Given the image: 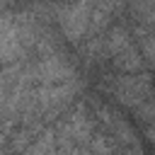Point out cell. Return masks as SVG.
<instances>
[{"label": "cell", "mask_w": 155, "mask_h": 155, "mask_svg": "<svg viewBox=\"0 0 155 155\" xmlns=\"http://www.w3.org/2000/svg\"><path fill=\"white\" fill-rule=\"evenodd\" d=\"M36 39V27L29 12L0 15V65L19 58L24 46Z\"/></svg>", "instance_id": "cell-1"}, {"label": "cell", "mask_w": 155, "mask_h": 155, "mask_svg": "<svg viewBox=\"0 0 155 155\" xmlns=\"http://www.w3.org/2000/svg\"><path fill=\"white\" fill-rule=\"evenodd\" d=\"M107 92L124 107L136 109L155 92V78L150 73H124L107 82Z\"/></svg>", "instance_id": "cell-2"}, {"label": "cell", "mask_w": 155, "mask_h": 155, "mask_svg": "<svg viewBox=\"0 0 155 155\" xmlns=\"http://www.w3.org/2000/svg\"><path fill=\"white\" fill-rule=\"evenodd\" d=\"M92 136H94V121L85 107H78V111H73L56 128L58 148H85Z\"/></svg>", "instance_id": "cell-3"}, {"label": "cell", "mask_w": 155, "mask_h": 155, "mask_svg": "<svg viewBox=\"0 0 155 155\" xmlns=\"http://www.w3.org/2000/svg\"><path fill=\"white\" fill-rule=\"evenodd\" d=\"M90 15H92V0H70L58 10V27L63 36L73 44L82 41L90 31Z\"/></svg>", "instance_id": "cell-4"}, {"label": "cell", "mask_w": 155, "mask_h": 155, "mask_svg": "<svg viewBox=\"0 0 155 155\" xmlns=\"http://www.w3.org/2000/svg\"><path fill=\"white\" fill-rule=\"evenodd\" d=\"M31 75L36 85H58V82H68L75 80V68L58 53L44 56L39 63L31 65Z\"/></svg>", "instance_id": "cell-5"}, {"label": "cell", "mask_w": 155, "mask_h": 155, "mask_svg": "<svg viewBox=\"0 0 155 155\" xmlns=\"http://www.w3.org/2000/svg\"><path fill=\"white\" fill-rule=\"evenodd\" d=\"M111 65L119 73H140L143 65H145V61H143V56H140V51H138V46L133 41L131 46H126L124 51H119L116 56H111Z\"/></svg>", "instance_id": "cell-6"}, {"label": "cell", "mask_w": 155, "mask_h": 155, "mask_svg": "<svg viewBox=\"0 0 155 155\" xmlns=\"http://www.w3.org/2000/svg\"><path fill=\"white\" fill-rule=\"evenodd\" d=\"M90 155H114L116 153V140L107 133V136H99V133H94L92 138H90Z\"/></svg>", "instance_id": "cell-7"}, {"label": "cell", "mask_w": 155, "mask_h": 155, "mask_svg": "<svg viewBox=\"0 0 155 155\" xmlns=\"http://www.w3.org/2000/svg\"><path fill=\"white\" fill-rule=\"evenodd\" d=\"M133 111H136V119H138V121H143V124H153V121H155V92H153L140 107H136Z\"/></svg>", "instance_id": "cell-8"}, {"label": "cell", "mask_w": 155, "mask_h": 155, "mask_svg": "<svg viewBox=\"0 0 155 155\" xmlns=\"http://www.w3.org/2000/svg\"><path fill=\"white\" fill-rule=\"evenodd\" d=\"M140 22H143V24H150V27H155V7H153V10H148V12L140 17Z\"/></svg>", "instance_id": "cell-9"}]
</instances>
